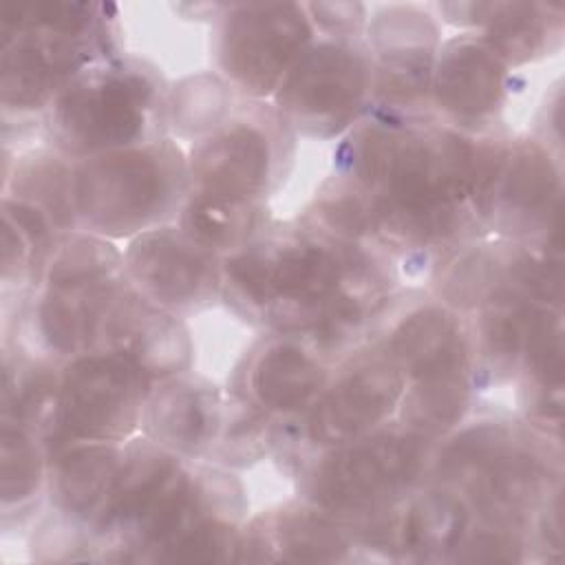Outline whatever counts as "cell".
I'll list each match as a JSON object with an SVG mask.
<instances>
[{
    "instance_id": "6da1fadb",
    "label": "cell",
    "mask_w": 565,
    "mask_h": 565,
    "mask_svg": "<svg viewBox=\"0 0 565 565\" xmlns=\"http://www.w3.org/2000/svg\"><path fill=\"white\" fill-rule=\"evenodd\" d=\"M475 152L455 132L375 124L353 137L349 168L362 188L375 192V225L413 243H433L466 221Z\"/></svg>"
},
{
    "instance_id": "7a4b0ae2",
    "label": "cell",
    "mask_w": 565,
    "mask_h": 565,
    "mask_svg": "<svg viewBox=\"0 0 565 565\" xmlns=\"http://www.w3.org/2000/svg\"><path fill=\"white\" fill-rule=\"evenodd\" d=\"M349 265L329 243L285 241L238 252L227 260L225 278L241 300L280 329H307L331 349L347 342L366 313Z\"/></svg>"
},
{
    "instance_id": "3957f363",
    "label": "cell",
    "mask_w": 565,
    "mask_h": 565,
    "mask_svg": "<svg viewBox=\"0 0 565 565\" xmlns=\"http://www.w3.org/2000/svg\"><path fill=\"white\" fill-rule=\"evenodd\" d=\"M181 177L183 163L170 143L95 154L75 172V210L93 230L128 236L172 207Z\"/></svg>"
},
{
    "instance_id": "277c9868",
    "label": "cell",
    "mask_w": 565,
    "mask_h": 565,
    "mask_svg": "<svg viewBox=\"0 0 565 565\" xmlns=\"http://www.w3.org/2000/svg\"><path fill=\"white\" fill-rule=\"evenodd\" d=\"M424 439L404 433H375L335 446L311 477V497L335 514H371L393 505L417 481Z\"/></svg>"
},
{
    "instance_id": "5b68a950",
    "label": "cell",
    "mask_w": 565,
    "mask_h": 565,
    "mask_svg": "<svg viewBox=\"0 0 565 565\" xmlns=\"http://www.w3.org/2000/svg\"><path fill=\"white\" fill-rule=\"evenodd\" d=\"M152 95L150 79L128 66L79 75L53 108V132L75 154L130 148L146 130Z\"/></svg>"
},
{
    "instance_id": "8992f818",
    "label": "cell",
    "mask_w": 565,
    "mask_h": 565,
    "mask_svg": "<svg viewBox=\"0 0 565 565\" xmlns=\"http://www.w3.org/2000/svg\"><path fill=\"white\" fill-rule=\"evenodd\" d=\"M146 391L148 377L117 353L75 358L57 382L55 433L64 441H121L143 415Z\"/></svg>"
},
{
    "instance_id": "52a82bcc",
    "label": "cell",
    "mask_w": 565,
    "mask_h": 565,
    "mask_svg": "<svg viewBox=\"0 0 565 565\" xmlns=\"http://www.w3.org/2000/svg\"><path fill=\"white\" fill-rule=\"evenodd\" d=\"M311 42L305 7L294 2L236 4L221 24L223 71L249 95L276 90Z\"/></svg>"
},
{
    "instance_id": "ba28073f",
    "label": "cell",
    "mask_w": 565,
    "mask_h": 565,
    "mask_svg": "<svg viewBox=\"0 0 565 565\" xmlns=\"http://www.w3.org/2000/svg\"><path fill=\"white\" fill-rule=\"evenodd\" d=\"M371 73L366 60L342 42L307 46L278 86L280 110L309 132H338L360 108Z\"/></svg>"
},
{
    "instance_id": "9c48e42d",
    "label": "cell",
    "mask_w": 565,
    "mask_h": 565,
    "mask_svg": "<svg viewBox=\"0 0 565 565\" xmlns=\"http://www.w3.org/2000/svg\"><path fill=\"white\" fill-rule=\"evenodd\" d=\"M404 373L388 355L347 371L307 415V435L320 446H342L369 435L404 397Z\"/></svg>"
},
{
    "instance_id": "30bf717a",
    "label": "cell",
    "mask_w": 565,
    "mask_h": 565,
    "mask_svg": "<svg viewBox=\"0 0 565 565\" xmlns=\"http://www.w3.org/2000/svg\"><path fill=\"white\" fill-rule=\"evenodd\" d=\"M130 278L161 309H183L207 300L216 289L212 252L194 243L183 230L141 234L126 254Z\"/></svg>"
},
{
    "instance_id": "8fae6325",
    "label": "cell",
    "mask_w": 565,
    "mask_h": 565,
    "mask_svg": "<svg viewBox=\"0 0 565 565\" xmlns=\"http://www.w3.org/2000/svg\"><path fill=\"white\" fill-rule=\"evenodd\" d=\"M558 174L536 143L505 148L486 190L479 216H490L501 230L532 234L558 225Z\"/></svg>"
},
{
    "instance_id": "7c38bea8",
    "label": "cell",
    "mask_w": 565,
    "mask_h": 565,
    "mask_svg": "<svg viewBox=\"0 0 565 565\" xmlns=\"http://www.w3.org/2000/svg\"><path fill=\"white\" fill-rule=\"evenodd\" d=\"M93 344L126 358L148 380L177 373L190 360L183 324L150 300L121 289L106 307Z\"/></svg>"
},
{
    "instance_id": "4fadbf2b",
    "label": "cell",
    "mask_w": 565,
    "mask_h": 565,
    "mask_svg": "<svg viewBox=\"0 0 565 565\" xmlns=\"http://www.w3.org/2000/svg\"><path fill=\"white\" fill-rule=\"evenodd\" d=\"M271 148L260 128L232 124L205 139L192 157V179L199 192L252 201L267 185Z\"/></svg>"
},
{
    "instance_id": "5bb4252c",
    "label": "cell",
    "mask_w": 565,
    "mask_h": 565,
    "mask_svg": "<svg viewBox=\"0 0 565 565\" xmlns=\"http://www.w3.org/2000/svg\"><path fill=\"white\" fill-rule=\"evenodd\" d=\"M505 62L477 38L448 42L433 73L437 104L459 121H481L499 108L505 88Z\"/></svg>"
},
{
    "instance_id": "9a60e30c",
    "label": "cell",
    "mask_w": 565,
    "mask_h": 565,
    "mask_svg": "<svg viewBox=\"0 0 565 565\" xmlns=\"http://www.w3.org/2000/svg\"><path fill=\"white\" fill-rule=\"evenodd\" d=\"M377 18H382L375 24L382 55L380 93L391 102H413L430 82L435 26L415 9H386Z\"/></svg>"
},
{
    "instance_id": "2e32d148",
    "label": "cell",
    "mask_w": 565,
    "mask_h": 565,
    "mask_svg": "<svg viewBox=\"0 0 565 565\" xmlns=\"http://www.w3.org/2000/svg\"><path fill=\"white\" fill-rule=\"evenodd\" d=\"M53 494L62 510L79 519L102 521L110 501L124 452L106 441H71L55 446Z\"/></svg>"
},
{
    "instance_id": "e0dca14e",
    "label": "cell",
    "mask_w": 565,
    "mask_h": 565,
    "mask_svg": "<svg viewBox=\"0 0 565 565\" xmlns=\"http://www.w3.org/2000/svg\"><path fill=\"white\" fill-rule=\"evenodd\" d=\"M459 13H468L472 24H481V38L505 64H519L539 55L552 40L561 38V4L543 2H470L448 4Z\"/></svg>"
},
{
    "instance_id": "ac0fdd59",
    "label": "cell",
    "mask_w": 565,
    "mask_h": 565,
    "mask_svg": "<svg viewBox=\"0 0 565 565\" xmlns=\"http://www.w3.org/2000/svg\"><path fill=\"white\" fill-rule=\"evenodd\" d=\"M386 355L411 380L466 369L468 362L459 322L441 307H426L404 318L388 338Z\"/></svg>"
},
{
    "instance_id": "d6986e66",
    "label": "cell",
    "mask_w": 565,
    "mask_h": 565,
    "mask_svg": "<svg viewBox=\"0 0 565 565\" xmlns=\"http://www.w3.org/2000/svg\"><path fill=\"white\" fill-rule=\"evenodd\" d=\"M143 419L154 444L179 452H196L216 433L218 402L205 388L170 382L146 402Z\"/></svg>"
},
{
    "instance_id": "ffe728a7",
    "label": "cell",
    "mask_w": 565,
    "mask_h": 565,
    "mask_svg": "<svg viewBox=\"0 0 565 565\" xmlns=\"http://www.w3.org/2000/svg\"><path fill=\"white\" fill-rule=\"evenodd\" d=\"M249 386L269 411L289 413L307 406L324 386V369L294 342H274L256 358Z\"/></svg>"
},
{
    "instance_id": "44dd1931",
    "label": "cell",
    "mask_w": 565,
    "mask_h": 565,
    "mask_svg": "<svg viewBox=\"0 0 565 565\" xmlns=\"http://www.w3.org/2000/svg\"><path fill=\"white\" fill-rule=\"evenodd\" d=\"M466 525L468 512L461 499L450 490H430L391 521V539L397 547L419 556L446 554L463 541Z\"/></svg>"
},
{
    "instance_id": "7402d4cb",
    "label": "cell",
    "mask_w": 565,
    "mask_h": 565,
    "mask_svg": "<svg viewBox=\"0 0 565 565\" xmlns=\"http://www.w3.org/2000/svg\"><path fill=\"white\" fill-rule=\"evenodd\" d=\"M466 369L441 371L415 380L402 404L404 428L419 437L433 439L452 428L468 406Z\"/></svg>"
},
{
    "instance_id": "603a6c76",
    "label": "cell",
    "mask_w": 565,
    "mask_h": 565,
    "mask_svg": "<svg viewBox=\"0 0 565 565\" xmlns=\"http://www.w3.org/2000/svg\"><path fill=\"white\" fill-rule=\"evenodd\" d=\"M181 225L194 243L210 252L232 249L256 227V212L249 201L199 192L183 210Z\"/></svg>"
},
{
    "instance_id": "cb8c5ba5",
    "label": "cell",
    "mask_w": 565,
    "mask_h": 565,
    "mask_svg": "<svg viewBox=\"0 0 565 565\" xmlns=\"http://www.w3.org/2000/svg\"><path fill=\"white\" fill-rule=\"evenodd\" d=\"M18 201L46 212L55 223L64 225L73 218L75 210V179L68 170L49 157H35L15 172Z\"/></svg>"
},
{
    "instance_id": "d4e9b609",
    "label": "cell",
    "mask_w": 565,
    "mask_h": 565,
    "mask_svg": "<svg viewBox=\"0 0 565 565\" xmlns=\"http://www.w3.org/2000/svg\"><path fill=\"white\" fill-rule=\"evenodd\" d=\"M278 547L294 561H335L347 550V539L335 523L316 512H289L278 527Z\"/></svg>"
},
{
    "instance_id": "484cf974",
    "label": "cell",
    "mask_w": 565,
    "mask_h": 565,
    "mask_svg": "<svg viewBox=\"0 0 565 565\" xmlns=\"http://www.w3.org/2000/svg\"><path fill=\"white\" fill-rule=\"evenodd\" d=\"M42 461L38 446L22 426H2V501L15 503L38 490Z\"/></svg>"
},
{
    "instance_id": "4316f807",
    "label": "cell",
    "mask_w": 565,
    "mask_h": 565,
    "mask_svg": "<svg viewBox=\"0 0 565 565\" xmlns=\"http://www.w3.org/2000/svg\"><path fill=\"white\" fill-rule=\"evenodd\" d=\"M117 265L119 254L108 243L97 238H71L53 256L49 282L110 278Z\"/></svg>"
},
{
    "instance_id": "83f0119b",
    "label": "cell",
    "mask_w": 565,
    "mask_h": 565,
    "mask_svg": "<svg viewBox=\"0 0 565 565\" xmlns=\"http://www.w3.org/2000/svg\"><path fill=\"white\" fill-rule=\"evenodd\" d=\"M459 561H519L521 543L505 530H490L457 545Z\"/></svg>"
}]
</instances>
